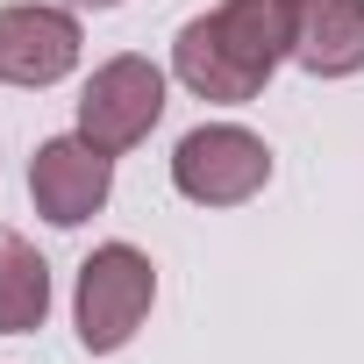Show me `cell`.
Wrapping results in <instances>:
<instances>
[{"instance_id": "10", "label": "cell", "mask_w": 364, "mask_h": 364, "mask_svg": "<svg viewBox=\"0 0 364 364\" xmlns=\"http://www.w3.org/2000/svg\"><path fill=\"white\" fill-rule=\"evenodd\" d=\"M65 8H93L100 15V8H122V0H65Z\"/></svg>"}, {"instance_id": "1", "label": "cell", "mask_w": 364, "mask_h": 364, "mask_svg": "<svg viewBox=\"0 0 364 364\" xmlns=\"http://www.w3.org/2000/svg\"><path fill=\"white\" fill-rule=\"evenodd\" d=\"M157 307V264L136 250V243H100L86 264H79V286H72V328L86 343V357H114L143 336Z\"/></svg>"}, {"instance_id": "6", "label": "cell", "mask_w": 364, "mask_h": 364, "mask_svg": "<svg viewBox=\"0 0 364 364\" xmlns=\"http://www.w3.org/2000/svg\"><path fill=\"white\" fill-rule=\"evenodd\" d=\"M171 79L186 86L193 100H215V107H243V100H257V93L272 86V79H257V72L215 36L208 15L178 22V36H171Z\"/></svg>"}, {"instance_id": "2", "label": "cell", "mask_w": 364, "mask_h": 364, "mask_svg": "<svg viewBox=\"0 0 364 364\" xmlns=\"http://www.w3.org/2000/svg\"><path fill=\"white\" fill-rule=\"evenodd\" d=\"M171 186L193 208H243L272 186V143L243 122H200L171 143Z\"/></svg>"}, {"instance_id": "8", "label": "cell", "mask_w": 364, "mask_h": 364, "mask_svg": "<svg viewBox=\"0 0 364 364\" xmlns=\"http://www.w3.org/2000/svg\"><path fill=\"white\" fill-rule=\"evenodd\" d=\"M215 36L257 72L272 79L286 58H293V29H300V0H222V8H208Z\"/></svg>"}, {"instance_id": "7", "label": "cell", "mask_w": 364, "mask_h": 364, "mask_svg": "<svg viewBox=\"0 0 364 364\" xmlns=\"http://www.w3.org/2000/svg\"><path fill=\"white\" fill-rule=\"evenodd\" d=\"M293 65L314 72V79H350V72H364V0H300Z\"/></svg>"}, {"instance_id": "3", "label": "cell", "mask_w": 364, "mask_h": 364, "mask_svg": "<svg viewBox=\"0 0 364 364\" xmlns=\"http://www.w3.org/2000/svg\"><path fill=\"white\" fill-rule=\"evenodd\" d=\"M157 122H164V65H150L143 50L93 65V79L79 86V136L100 143L107 157L136 150Z\"/></svg>"}, {"instance_id": "4", "label": "cell", "mask_w": 364, "mask_h": 364, "mask_svg": "<svg viewBox=\"0 0 364 364\" xmlns=\"http://www.w3.org/2000/svg\"><path fill=\"white\" fill-rule=\"evenodd\" d=\"M79 58H86L79 8H58V0H15V8H0V86L43 93V86L72 79Z\"/></svg>"}, {"instance_id": "9", "label": "cell", "mask_w": 364, "mask_h": 364, "mask_svg": "<svg viewBox=\"0 0 364 364\" xmlns=\"http://www.w3.org/2000/svg\"><path fill=\"white\" fill-rule=\"evenodd\" d=\"M50 321V264L43 250L0 222V336H36Z\"/></svg>"}, {"instance_id": "5", "label": "cell", "mask_w": 364, "mask_h": 364, "mask_svg": "<svg viewBox=\"0 0 364 364\" xmlns=\"http://www.w3.org/2000/svg\"><path fill=\"white\" fill-rule=\"evenodd\" d=\"M107 193H114V157H107L100 143H86L79 129L36 143V157H29V200H36V215H43L50 229L93 222V215L107 208Z\"/></svg>"}]
</instances>
